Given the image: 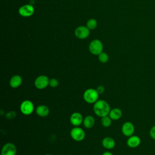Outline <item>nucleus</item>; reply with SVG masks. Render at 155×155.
<instances>
[{
	"label": "nucleus",
	"instance_id": "18",
	"mask_svg": "<svg viewBox=\"0 0 155 155\" xmlns=\"http://www.w3.org/2000/svg\"><path fill=\"white\" fill-rule=\"evenodd\" d=\"M111 121H112V119L110 118V117L108 115L102 117L101 119V125L104 127H106V128L109 127L111 125Z\"/></svg>",
	"mask_w": 155,
	"mask_h": 155
},
{
	"label": "nucleus",
	"instance_id": "25",
	"mask_svg": "<svg viewBox=\"0 0 155 155\" xmlns=\"http://www.w3.org/2000/svg\"><path fill=\"white\" fill-rule=\"evenodd\" d=\"M102 155H113V154L110 151H105L104 153H103Z\"/></svg>",
	"mask_w": 155,
	"mask_h": 155
},
{
	"label": "nucleus",
	"instance_id": "11",
	"mask_svg": "<svg viewBox=\"0 0 155 155\" xmlns=\"http://www.w3.org/2000/svg\"><path fill=\"white\" fill-rule=\"evenodd\" d=\"M34 13V7L29 4H26L19 9V13L24 17H28L31 16Z\"/></svg>",
	"mask_w": 155,
	"mask_h": 155
},
{
	"label": "nucleus",
	"instance_id": "20",
	"mask_svg": "<svg viewBox=\"0 0 155 155\" xmlns=\"http://www.w3.org/2000/svg\"><path fill=\"white\" fill-rule=\"evenodd\" d=\"M99 61L102 63H106L108 61V56L107 53L102 52L98 55Z\"/></svg>",
	"mask_w": 155,
	"mask_h": 155
},
{
	"label": "nucleus",
	"instance_id": "17",
	"mask_svg": "<svg viewBox=\"0 0 155 155\" xmlns=\"http://www.w3.org/2000/svg\"><path fill=\"white\" fill-rule=\"evenodd\" d=\"M82 124L85 128H88V129L91 128L94 126V125L95 124L94 118L92 116L88 115L84 118Z\"/></svg>",
	"mask_w": 155,
	"mask_h": 155
},
{
	"label": "nucleus",
	"instance_id": "5",
	"mask_svg": "<svg viewBox=\"0 0 155 155\" xmlns=\"http://www.w3.org/2000/svg\"><path fill=\"white\" fill-rule=\"evenodd\" d=\"M49 80L50 79L46 75H40L35 79L34 85L37 89H44L49 85Z\"/></svg>",
	"mask_w": 155,
	"mask_h": 155
},
{
	"label": "nucleus",
	"instance_id": "16",
	"mask_svg": "<svg viewBox=\"0 0 155 155\" xmlns=\"http://www.w3.org/2000/svg\"><path fill=\"white\" fill-rule=\"evenodd\" d=\"M108 116L112 120H117L120 119L122 116V111L119 108H113L110 110Z\"/></svg>",
	"mask_w": 155,
	"mask_h": 155
},
{
	"label": "nucleus",
	"instance_id": "24",
	"mask_svg": "<svg viewBox=\"0 0 155 155\" xmlns=\"http://www.w3.org/2000/svg\"><path fill=\"white\" fill-rule=\"evenodd\" d=\"M96 90L97 91V93H99V94H101L104 93V92L105 91V87L103 85H99L96 88Z\"/></svg>",
	"mask_w": 155,
	"mask_h": 155
},
{
	"label": "nucleus",
	"instance_id": "14",
	"mask_svg": "<svg viewBox=\"0 0 155 155\" xmlns=\"http://www.w3.org/2000/svg\"><path fill=\"white\" fill-rule=\"evenodd\" d=\"M22 82V79L20 75H13L10 79L9 85L13 88H16L19 87Z\"/></svg>",
	"mask_w": 155,
	"mask_h": 155
},
{
	"label": "nucleus",
	"instance_id": "23",
	"mask_svg": "<svg viewBox=\"0 0 155 155\" xmlns=\"http://www.w3.org/2000/svg\"><path fill=\"white\" fill-rule=\"evenodd\" d=\"M15 116H16V113L15 111H13L8 112L6 114V117L8 119H12L14 117H15Z\"/></svg>",
	"mask_w": 155,
	"mask_h": 155
},
{
	"label": "nucleus",
	"instance_id": "19",
	"mask_svg": "<svg viewBox=\"0 0 155 155\" xmlns=\"http://www.w3.org/2000/svg\"><path fill=\"white\" fill-rule=\"evenodd\" d=\"M97 21L94 19H90L87 22V27L90 30H93L97 27Z\"/></svg>",
	"mask_w": 155,
	"mask_h": 155
},
{
	"label": "nucleus",
	"instance_id": "2",
	"mask_svg": "<svg viewBox=\"0 0 155 155\" xmlns=\"http://www.w3.org/2000/svg\"><path fill=\"white\" fill-rule=\"evenodd\" d=\"M99 93L96 89L88 88L85 90L83 94L84 100L88 104H94L99 100Z\"/></svg>",
	"mask_w": 155,
	"mask_h": 155
},
{
	"label": "nucleus",
	"instance_id": "7",
	"mask_svg": "<svg viewBox=\"0 0 155 155\" xmlns=\"http://www.w3.org/2000/svg\"><path fill=\"white\" fill-rule=\"evenodd\" d=\"M17 149L15 145L12 142L4 144L1 149V155H16Z\"/></svg>",
	"mask_w": 155,
	"mask_h": 155
},
{
	"label": "nucleus",
	"instance_id": "10",
	"mask_svg": "<svg viewBox=\"0 0 155 155\" xmlns=\"http://www.w3.org/2000/svg\"><path fill=\"white\" fill-rule=\"evenodd\" d=\"M90 29L87 27L80 26L75 30V35L79 39H85L89 36Z\"/></svg>",
	"mask_w": 155,
	"mask_h": 155
},
{
	"label": "nucleus",
	"instance_id": "1",
	"mask_svg": "<svg viewBox=\"0 0 155 155\" xmlns=\"http://www.w3.org/2000/svg\"><path fill=\"white\" fill-rule=\"evenodd\" d=\"M110 110L108 103L104 100L99 99L93 104L94 113L100 117L108 115Z\"/></svg>",
	"mask_w": 155,
	"mask_h": 155
},
{
	"label": "nucleus",
	"instance_id": "3",
	"mask_svg": "<svg viewBox=\"0 0 155 155\" xmlns=\"http://www.w3.org/2000/svg\"><path fill=\"white\" fill-rule=\"evenodd\" d=\"M21 112L25 116L30 115L34 111L35 107L33 103L30 100L23 101L19 107Z\"/></svg>",
	"mask_w": 155,
	"mask_h": 155
},
{
	"label": "nucleus",
	"instance_id": "8",
	"mask_svg": "<svg viewBox=\"0 0 155 155\" xmlns=\"http://www.w3.org/2000/svg\"><path fill=\"white\" fill-rule=\"evenodd\" d=\"M121 131L122 134L126 136V137H130L132 135H133L134 131H135V128L134 124L130 121H127L124 122L121 128Z\"/></svg>",
	"mask_w": 155,
	"mask_h": 155
},
{
	"label": "nucleus",
	"instance_id": "9",
	"mask_svg": "<svg viewBox=\"0 0 155 155\" xmlns=\"http://www.w3.org/2000/svg\"><path fill=\"white\" fill-rule=\"evenodd\" d=\"M84 117L79 112L73 113L70 117V122L74 127H79L83 122Z\"/></svg>",
	"mask_w": 155,
	"mask_h": 155
},
{
	"label": "nucleus",
	"instance_id": "4",
	"mask_svg": "<svg viewBox=\"0 0 155 155\" xmlns=\"http://www.w3.org/2000/svg\"><path fill=\"white\" fill-rule=\"evenodd\" d=\"M70 134L71 139L77 142L82 141L85 137L84 130L79 127H74L70 131Z\"/></svg>",
	"mask_w": 155,
	"mask_h": 155
},
{
	"label": "nucleus",
	"instance_id": "22",
	"mask_svg": "<svg viewBox=\"0 0 155 155\" xmlns=\"http://www.w3.org/2000/svg\"><path fill=\"white\" fill-rule=\"evenodd\" d=\"M149 134H150V137H151L152 139L155 140V125L151 127V128H150V130Z\"/></svg>",
	"mask_w": 155,
	"mask_h": 155
},
{
	"label": "nucleus",
	"instance_id": "6",
	"mask_svg": "<svg viewBox=\"0 0 155 155\" xmlns=\"http://www.w3.org/2000/svg\"><path fill=\"white\" fill-rule=\"evenodd\" d=\"M102 43L98 39L92 41L89 45V50L90 53L94 55H99L102 52Z\"/></svg>",
	"mask_w": 155,
	"mask_h": 155
},
{
	"label": "nucleus",
	"instance_id": "15",
	"mask_svg": "<svg viewBox=\"0 0 155 155\" xmlns=\"http://www.w3.org/2000/svg\"><path fill=\"white\" fill-rule=\"evenodd\" d=\"M35 111L36 114L40 117H46L50 113L49 108L45 105H38L36 107Z\"/></svg>",
	"mask_w": 155,
	"mask_h": 155
},
{
	"label": "nucleus",
	"instance_id": "12",
	"mask_svg": "<svg viewBox=\"0 0 155 155\" xmlns=\"http://www.w3.org/2000/svg\"><path fill=\"white\" fill-rule=\"evenodd\" d=\"M141 140L139 136L137 135H132L127 140V145L128 147L131 148H137V147L139 146L140 144Z\"/></svg>",
	"mask_w": 155,
	"mask_h": 155
},
{
	"label": "nucleus",
	"instance_id": "26",
	"mask_svg": "<svg viewBox=\"0 0 155 155\" xmlns=\"http://www.w3.org/2000/svg\"><path fill=\"white\" fill-rule=\"evenodd\" d=\"M44 155H52V154H45Z\"/></svg>",
	"mask_w": 155,
	"mask_h": 155
},
{
	"label": "nucleus",
	"instance_id": "13",
	"mask_svg": "<svg viewBox=\"0 0 155 155\" xmlns=\"http://www.w3.org/2000/svg\"><path fill=\"white\" fill-rule=\"evenodd\" d=\"M102 145L103 147L107 150L113 149L115 145L116 142L115 140L111 137H105L102 140Z\"/></svg>",
	"mask_w": 155,
	"mask_h": 155
},
{
	"label": "nucleus",
	"instance_id": "21",
	"mask_svg": "<svg viewBox=\"0 0 155 155\" xmlns=\"http://www.w3.org/2000/svg\"><path fill=\"white\" fill-rule=\"evenodd\" d=\"M59 85V82L56 78H51L49 80V86L52 88H55Z\"/></svg>",
	"mask_w": 155,
	"mask_h": 155
}]
</instances>
